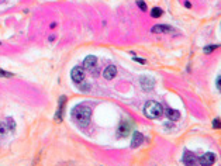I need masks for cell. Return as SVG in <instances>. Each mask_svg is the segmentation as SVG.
Masks as SVG:
<instances>
[{
  "label": "cell",
  "mask_w": 221,
  "mask_h": 166,
  "mask_svg": "<svg viewBox=\"0 0 221 166\" xmlns=\"http://www.w3.org/2000/svg\"><path fill=\"white\" fill-rule=\"evenodd\" d=\"M166 116H168V118L170 121H178L180 118V113L178 110H173V108H168L166 110Z\"/></svg>",
  "instance_id": "7c38bea8"
},
{
  "label": "cell",
  "mask_w": 221,
  "mask_h": 166,
  "mask_svg": "<svg viewBox=\"0 0 221 166\" xmlns=\"http://www.w3.org/2000/svg\"><path fill=\"white\" fill-rule=\"evenodd\" d=\"M182 160H183V163L184 165H196V162H197V158L194 156L192 152H189V151H186L183 154V158H182Z\"/></svg>",
  "instance_id": "9c48e42d"
},
{
  "label": "cell",
  "mask_w": 221,
  "mask_h": 166,
  "mask_svg": "<svg viewBox=\"0 0 221 166\" xmlns=\"http://www.w3.org/2000/svg\"><path fill=\"white\" fill-rule=\"evenodd\" d=\"M220 83H221V77H220V76H218V77H217V89H218V90H220V89H221V86H220Z\"/></svg>",
  "instance_id": "44dd1931"
},
{
  "label": "cell",
  "mask_w": 221,
  "mask_h": 166,
  "mask_svg": "<svg viewBox=\"0 0 221 166\" xmlns=\"http://www.w3.org/2000/svg\"><path fill=\"white\" fill-rule=\"evenodd\" d=\"M96 65H97V58H96L95 55H89V56H86L85 61H83V69H89V71H92Z\"/></svg>",
  "instance_id": "52a82bcc"
},
{
  "label": "cell",
  "mask_w": 221,
  "mask_h": 166,
  "mask_svg": "<svg viewBox=\"0 0 221 166\" xmlns=\"http://www.w3.org/2000/svg\"><path fill=\"white\" fill-rule=\"evenodd\" d=\"M131 131H132L131 123L127 120H123L120 123V125H118V128H117V135L120 138H126V137H128L131 134Z\"/></svg>",
  "instance_id": "3957f363"
},
{
  "label": "cell",
  "mask_w": 221,
  "mask_h": 166,
  "mask_svg": "<svg viewBox=\"0 0 221 166\" xmlns=\"http://www.w3.org/2000/svg\"><path fill=\"white\" fill-rule=\"evenodd\" d=\"M144 142V137L139 131H134V137H132V142H131V146L132 148H137Z\"/></svg>",
  "instance_id": "8fae6325"
},
{
  "label": "cell",
  "mask_w": 221,
  "mask_h": 166,
  "mask_svg": "<svg viewBox=\"0 0 221 166\" xmlns=\"http://www.w3.org/2000/svg\"><path fill=\"white\" fill-rule=\"evenodd\" d=\"M90 116H92V110L86 106H77V107L73 108L72 111V117L73 120L76 121V124L79 127H87L89 125V121H90Z\"/></svg>",
  "instance_id": "6da1fadb"
},
{
  "label": "cell",
  "mask_w": 221,
  "mask_h": 166,
  "mask_svg": "<svg viewBox=\"0 0 221 166\" xmlns=\"http://www.w3.org/2000/svg\"><path fill=\"white\" fill-rule=\"evenodd\" d=\"M151 15L154 17V19H159L161 15H162V10L159 7H154V9L151 10Z\"/></svg>",
  "instance_id": "5bb4252c"
},
{
  "label": "cell",
  "mask_w": 221,
  "mask_h": 166,
  "mask_svg": "<svg viewBox=\"0 0 221 166\" xmlns=\"http://www.w3.org/2000/svg\"><path fill=\"white\" fill-rule=\"evenodd\" d=\"M65 102H66V97H65V96H61V98H59L58 111H56V114H55V120H56V121H61V120H62V114H64V106H65Z\"/></svg>",
  "instance_id": "30bf717a"
},
{
  "label": "cell",
  "mask_w": 221,
  "mask_h": 166,
  "mask_svg": "<svg viewBox=\"0 0 221 166\" xmlns=\"http://www.w3.org/2000/svg\"><path fill=\"white\" fill-rule=\"evenodd\" d=\"M137 4L139 6V9H141L142 11H147V4H145L144 0H137Z\"/></svg>",
  "instance_id": "2e32d148"
},
{
  "label": "cell",
  "mask_w": 221,
  "mask_h": 166,
  "mask_svg": "<svg viewBox=\"0 0 221 166\" xmlns=\"http://www.w3.org/2000/svg\"><path fill=\"white\" fill-rule=\"evenodd\" d=\"M218 48V45H209V46H204V54H211L213 51Z\"/></svg>",
  "instance_id": "9a60e30c"
},
{
  "label": "cell",
  "mask_w": 221,
  "mask_h": 166,
  "mask_svg": "<svg viewBox=\"0 0 221 166\" xmlns=\"http://www.w3.org/2000/svg\"><path fill=\"white\" fill-rule=\"evenodd\" d=\"M139 83H141V86L144 90H152L155 86V80L149 76H141L139 79Z\"/></svg>",
  "instance_id": "8992f818"
},
{
  "label": "cell",
  "mask_w": 221,
  "mask_h": 166,
  "mask_svg": "<svg viewBox=\"0 0 221 166\" xmlns=\"http://www.w3.org/2000/svg\"><path fill=\"white\" fill-rule=\"evenodd\" d=\"M0 76H2V77H13V73L3 71V69H0Z\"/></svg>",
  "instance_id": "ac0fdd59"
},
{
  "label": "cell",
  "mask_w": 221,
  "mask_h": 166,
  "mask_svg": "<svg viewBox=\"0 0 221 166\" xmlns=\"http://www.w3.org/2000/svg\"><path fill=\"white\" fill-rule=\"evenodd\" d=\"M172 31V27L165 24H159V25H154L152 27V33H170Z\"/></svg>",
  "instance_id": "4fadbf2b"
},
{
  "label": "cell",
  "mask_w": 221,
  "mask_h": 166,
  "mask_svg": "<svg viewBox=\"0 0 221 166\" xmlns=\"http://www.w3.org/2000/svg\"><path fill=\"white\" fill-rule=\"evenodd\" d=\"M71 77L75 83H82L85 80V69L80 68V66H75L71 72Z\"/></svg>",
  "instance_id": "277c9868"
},
{
  "label": "cell",
  "mask_w": 221,
  "mask_h": 166,
  "mask_svg": "<svg viewBox=\"0 0 221 166\" xmlns=\"http://www.w3.org/2000/svg\"><path fill=\"white\" fill-rule=\"evenodd\" d=\"M134 61H135V62H139V63H142V65L147 63V61H145V59H142V58H137V56L134 58Z\"/></svg>",
  "instance_id": "ffe728a7"
},
{
  "label": "cell",
  "mask_w": 221,
  "mask_h": 166,
  "mask_svg": "<svg viewBox=\"0 0 221 166\" xmlns=\"http://www.w3.org/2000/svg\"><path fill=\"white\" fill-rule=\"evenodd\" d=\"M6 123H7V125H9V129H14L15 128V124H14V121H13L11 118H6Z\"/></svg>",
  "instance_id": "e0dca14e"
},
{
  "label": "cell",
  "mask_w": 221,
  "mask_h": 166,
  "mask_svg": "<svg viewBox=\"0 0 221 166\" xmlns=\"http://www.w3.org/2000/svg\"><path fill=\"white\" fill-rule=\"evenodd\" d=\"M214 162H215V155L213 154V152H207V154L201 155L200 158H197V163H199V165H203V166L204 165L210 166Z\"/></svg>",
  "instance_id": "5b68a950"
},
{
  "label": "cell",
  "mask_w": 221,
  "mask_h": 166,
  "mask_svg": "<svg viewBox=\"0 0 221 166\" xmlns=\"http://www.w3.org/2000/svg\"><path fill=\"white\" fill-rule=\"evenodd\" d=\"M116 75H117V69L114 65H108L107 68L104 69V72H103V76L107 80H113L114 77H116Z\"/></svg>",
  "instance_id": "ba28073f"
},
{
  "label": "cell",
  "mask_w": 221,
  "mask_h": 166,
  "mask_svg": "<svg viewBox=\"0 0 221 166\" xmlns=\"http://www.w3.org/2000/svg\"><path fill=\"white\" fill-rule=\"evenodd\" d=\"M144 114L147 116L148 118H158V117H161V116L163 114V107L158 102L151 100V102H148L147 104H145Z\"/></svg>",
  "instance_id": "7a4b0ae2"
},
{
  "label": "cell",
  "mask_w": 221,
  "mask_h": 166,
  "mask_svg": "<svg viewBox=\"0 0 221 166\" xmlns=\"http://www.w3.org/2000/svg\"><path fill=\"white\" fill-rule=\"evenodd\" d=\"M213 127H214V128H220V118H215V120L213 121Z\"/></svg>",
  "instance_id": "d6986e66"
}]
</instances>
